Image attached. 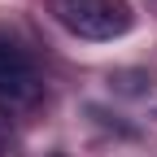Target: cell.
I'll use <instances>...</instances> for the list:
<instances>
[{
  "instance_id": "cell-1",
  "label": "cell",
  "mask_w": 157,
  "mask_h": 157,
  "mask_svg": "<svg viewBox=\"0 0 157 157\" xmlns=\"http://www.w3.org/2000/svg\"><path fill=\"white\" fill-rule=\"evenodd\" d=\"M61 22L83 39H118L131 31L127 0H61Z\"/></svg>"
},
{
  "instance_id": "cell-2",
  "label": "cell",
  "mask_w": 157,
  "mask_h": 157,
  "mask_svg": "<svg viewBox=\"0 0 157 157\" xmlns=\"http://www.w3.org/2000/svg\"><path fill=\"white\" fill-rule=\"evenodd\" d=\"M39 96V78L13 52H0V109H22Z\"/></svg>"
}]
</instances>
